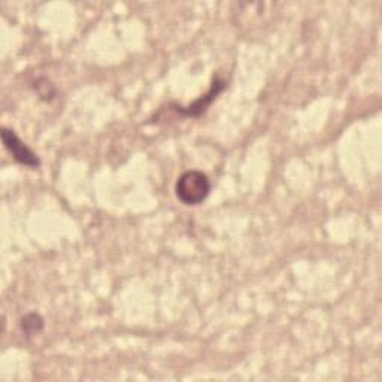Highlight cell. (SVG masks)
I'll return each instance as SVG.
<instances>
[{
	"label": "cell",
	"instance_id": "obj_1",
	"mask_svg": "<svg viewBox=\"0 0 382 382\" xmlns=\"http://www.w3.org/2000/svg\"><path fill=\"white\" fill-rule=\"evenodd\" d=\"M175 191L183 203L199 204L209 196L211 183L203 172L187 170L176 181Z\"/></svg>",
	"mask_w": 382,
	"mask_h": 382
},
{
	"label": "cell",
	"instance_id": "obj_2",
	"mask_svg": "<svg viewBox=\"0 0 382 382\" xmlns=\"http://www.w3.org/2000/svg\"><path fill=\"white\" fill-rule=\"evenodd\" d=\"M2 142L8 151L12 154V157L16 158L20 165L32 168V169L39 168L40 161L36 157V154L25 144H23L21 139L12 130H8V129L2 130Z\"/></svg>",
	"mask_w": 382,
	"mask_h": 382
},
{
	"label": "cell",
	"instance_id": "obj_3",
	"mask_svg": "<svg viewBox=\"0 0 382 382\" xmlns=\"http://www.w3.org/2000/svg\"><path fill=\"white\" fill-rule=\"evenodd\" d=\"M223 88H224L223 81H215L208 94H204L203 98H200L199 100H196L193 105H190L188 109H180V111L183 114H185V115H199V114H202L204 111V109H207V106L211 105V102L216 98L218 94L221 93Z\"/></svg>",
	"mask_w": 382,
	"mask_h": 382
},
{
	"label": "cell",
	"instance_id": "obj_4",
	"mask_svg": "<svg viewBox=\"0 0 382 382\" xmlns=\"http://www.w3.org/2000/svg\"><path fill=\"white\" fill-rule=\"evenodd\" d=\"M21 325H23V330L27 335H35V333H39L40 330H42L44 321H42V318L37 316V313H30V316H27L23 320Z\"/></svg>",
	"mask_w": 382,
	"mask_h": 382
}]
</instances>
